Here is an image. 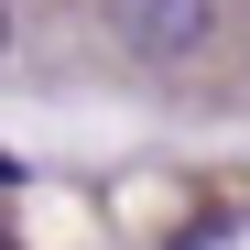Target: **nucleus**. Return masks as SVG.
I'll return each mask as SVG.
<instances>
[{
	"mask_svg": "<svg viewBox=\"0 0 250 250\" xmlns=\"http://www.w3.org/2000/svg\"><path fill=\"white\" fill-rule=\"evenodd\" d=\"M98 22H109V44L142 55V65H185V55L218 44V0H98Z\"/></svg>",
	"mask_w": 250,
	"mask_h": 250,
	"instance_id": "f257e3e1",
	"label": "nucleus"
},
{
	"mask_svg": "<svg viewBox=\"0 0 250 250\" xmlns=\"http://www.w3.org/2000/svg\"><path fill=\"white\" fill-rule=\"evenodd\" d=\"M0 55H11V0H0Z\"/></svg>",
	"mask_w": 250,
	"mask_h": 250,
	"instance_id": "f03ea898",
	"label": "nucleus"
},
{
	"mask_svg": "<svg viewBox=\"0 0 250 250\" xmlns=\"http://www.w3.org/2000/svg\"><path fill=\"white\" fill-rule=\"evenodd\" d=\"M0 185H11V152H0Z\"/></svg>",
	"mask_w": 250,
	"mask_h": 250,
	"instance_id": "7ed1b4c3",
	"label": "nucleus"
}]
</instances>
